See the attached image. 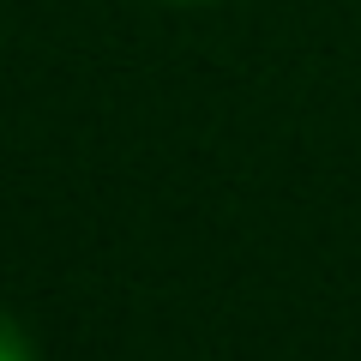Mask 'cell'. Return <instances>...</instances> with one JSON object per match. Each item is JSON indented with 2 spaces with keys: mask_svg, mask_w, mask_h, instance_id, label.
Masks as SVG:
<instances>
[{
  "mask_svg": "<svg viewBox=\"0 0 361 361\" xmlns=\"http://www.w3.org/2000/svg\"><path fill=\"white\" fill-rule=\"evenodd\" d=\"M0 361H37V349H30V331L13 319V313L0 307Z\"/></svg>",
  "mask_w": 361,
  "mask_h": 361,
  "instance_id": "1",
  "label": "cell"
},
{
  "mask_svg": "<svg viewBox=\"0 0 361 361\" xmlns=\"http://www.w3.org/2000/svg\"><path fill=\"white\" fill-rule=\"evenodd\" d=\"M163 6H211V0H163Z\"/></svg>",
  "mask_w": 361,
  "mask_h": 361,
  "instance_id": "2",
  "label": "cell"
}]
</instances>
